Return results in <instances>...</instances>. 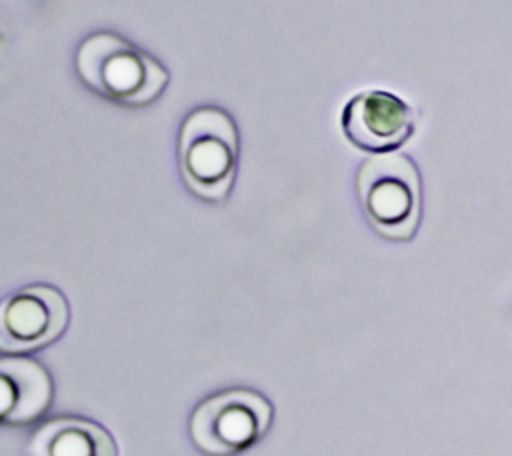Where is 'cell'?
<instances>
[{
  "instance_id": "7a4b0ae2",
  "label": "cell",
  "mask_w": 512,
  "mask_h": 456,
  "mask_svg": "<svg viewBox=\"0 0 512 456\" xmlns=\"http://www.w3.org/2000/svg\"><path fill=\"white\" fill-rule=\"evenodd\" d=\"M180 172L186 186L202 200L228 196L238 166V132L220 108L204 106L186 116L178 138Z\"/></svg>"
},
{
  "instance_id": "6da1fadb",
  "label": "cell",
  "mask_w": 512,
  "mask_h": 456,
  "mask_svg": "<svg viewBox=\"0 0 512 456\" xmlns=\"http://www.w3.org/2000/svg\"><path fill=\"white\" fill-rule=\"evenodd\" d=\"M76 72L92 92L124 106H146L168 84L160 62L112 32H96L80 42Z\"/></svg>"
},
{
  "instance_id": "8992f818",
  "label": "cell",
  "mask_w": 512,
  "mask_h": 456,
  "mask_svg": "<svg viewBox=\"0 0 512 456\" xmlns=\"http://www.w3.org/2000/svg\"><path fill=\"white\" fill-rule=\"evenodd\" d=\"M340 122L354 146L380 154L402 146L414 130L410 106L386 90L356 94L346 102Z\"/></svg>"
},
{
  "instance_id": "ba28073f",
  "label": "cell",
  "mask_w": 512,
  "mask_h": 456,
  "mask_svg": "<svg viewBox=\"0 0 512 456\" xmlns=\"http://www.w3.org/2000/svg\"><path fill=\"white\" fill-rule=\"evenodd\" d=\"M28 456H118L112 434L100 424L62 416L42 424L26 446Z\"/></svg>"
},
{
  "instance_id": "3957f363",
  "label": "cell",
  "mask_w": 512,
  "mask_h": 456,
  "mask_svg": "<svg viewBox=\"0 0 512 456\" xmlns=\"http://www.w3.org/2000/svg\"><path fill=\"white\" fill-rule=\"evenodd\" d=\"M360 208L368 224L388 240H410L422 212L420 176L404 154L368 158L356 178Z\"/></svg>"
},
{
  "instance_id": "52a82bcc",
  "label": "cell",
  "mask_w": 512,
  "mask_h": 456,
  "mask_svg": "<svg viewBox=\"0 0 512 456\" xmlns=\"http://www.w3.org/2000/svg\"><path fill=\"white\" fill-rule=\"evenodd\" d=\"M0 378L4 424L26 426L48 410L52 402V380L44 366L22 356L2 358Z\"/></svg>"
},
{
  "instance_id": "5b68a950",
  "label": "cell",
  "mask_w": 512,
  "mask_h": 456,
  "mask_svg": "<svg viewBox=\"0 0 512 456\" xmlns=\"http://www.w3.org/2000/svg\"><path fill=\"white\" fill-rule=\"evenodd\" d=\"M70 308L60 290L46 284L26 286L10 294L0 312L2 352H34L62 336Z\"/></svg>"
},
{
  "instance_id": "277c9868",
  "label": "cell",
  "mask_w": 512,
  "mask_h": 456,
  "mask_svg": "<svg viewBox=\"0 0 512 456\" xmlns=\"http://www.w3.org/2000/svg\"><path fill=\"white\" fill-rule=\"evenodd\" d=\"M272 404L258 392L234 388L202 400L188 424L194 446L206 456H234L264 438Z\"/></svg>"
}]
</instances>
